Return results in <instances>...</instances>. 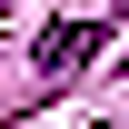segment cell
I'll list each match as a JSON object with an SVG mask.
<instances>
[{
  "mask_svg": "<svg viewBox=\"0 0 129 129\" xmlns=\"http://www.w3.org/2000/svg\"><path fill=\"white\" fill-rule=\"evenodd\" d=\"M30 60H40V80H70L80 60H99V20H50Z\"/></svg>",
  "mask_w": 129,
  "mask_h": 129,
  "instance_id": "6da1fadb",
  "label": "cell"
}]
</instances>
